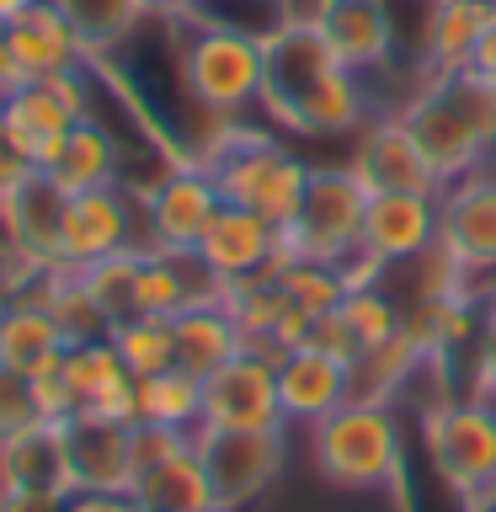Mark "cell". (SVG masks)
<instances>
[{"label":"cell","mask_w":496,"mask_h":512,"mask_svg":"<svg viewBox=\"0 0 496 512\" xmlns=\"http://www.w3.org/2000/svg\"><path fill=\"white\" fill-rule=\"evenodd\" d=\"M208 512H230V507H208Z\"/></svg>","instance_id":"681fc988"},{"label":"cell","mask_w":496,"mask_h":512,"mask_svg":"<svg viewBox=\"0 0 496 512\" xmlns=\"http://www.w3.org/2000/svg\"><path fill=\"white\" fill-rule=\"evenodd\" d=\"M352 176L368 192H443L438 171L427 166V155L416 150L411 128L400 112L368 118L358 128V155H352Z\"/></svg>","instance_id":"9a60e30c"},{"label":"cell","mask_w":496,"mask_h":512,"mask_svg":"<svg viewBox=\"0 0 496 512\" xmlns=\"http://www.w3.org/2000/svg\"><path fill=\"white\" fill-rule=\"evenodd\" d=\"M422 347L411 342L406 331H395L390 342L368 347L358 363L347 368L352 374V400H368V406H390L400 390H411V374L422 368Z\"/></svg>","instance_id":"4dcf8cb0"},{"label":"cell","mask_w":496,"mask_h":512,"mask_svg":"<svg viewBox=\"0 0 496 512\" xmlns=\"http://www.w3.org/2000/svg\"><path fill=\"white\" fill-rule=\"evenodd\" d=\"M475 395L496 400V310H486V326L475 336Z\"/></svg>","instance_id":"ab89813d"},{"label":"cell","mask_w":496,"mask_h":512,"mask_svg":"<svg viewBox=\"0 0 496 512\" xmlns=\"http://www.w3.org/2000/svg\"><path fill=\"white\" fill-rule=\"evenodd\" d=\"M107 512H144V507L134 502V491H112L107 496Z\"/></svg>","instance_id":"7dc6e473"},{"label":"cell","mask_w":496,"mask_h":512,"mask_svg":"<svg viewBox=\"0 0 496 512\" xmlns=\"http://www.w3.org/2000/svg\"><path fill=\"white\" fill-rule=\"evenodd\" d=\"M38 171H48L54 182L70 192H91V187H112L123 182V150L96 118H80L70 134H59L48 150L38 155Z\"/></svg>","instance_id":"cb8c5ba5"},{"label":"cell","mask_w":496,"mask_h":512,"mask_svg":"<svg viewBox=\"0 0 496 512\" xmlns=\"http://www.w3.org/2000/svg\"><path fill=\"white\" fill-rule=\"evenodd\" d=\"M203 427L214 432H278V368L256 352H235L203 379Z\"/></svg>","instance_id":"30bf717a"},{"label":"cell","mask_w":496,"mask_h":512,"mask_svg":"<svg viewBox=\"0 0 496 512\" xmlns=\"http://www.w3.org/2000/svg\"><path fill=\"white\" fill-rule=\"evenodd\" d=\"M438 246V192H368L363 251L384 267L416 262Z\"/></svg>","instance_id":"ac0fdd59"},{"label":"cell","mask_w":496,"mask_h":512,"mask_svg":"<svg viewBox=\"0 0 496 512\" xmlns=\"http://www.w3.org/2000/svg\"><path fill=\"white\" fill-rule=\"evenodd\" d=\"M278 246H283V230H272L262 214H251L240 203H219L198 240V262L214 272L219 288H230V283L262 278L267 262L278 256Z\"/></svg>","instance_id":"e0dca14e"},{"label":"cell","mask_w":496,"mask_h":512,"mask_svg":"<svg viewBox=\"0 0 496 512\" xmlns=\"http://www.w3.org/2000/svg\"><path fill=\"white\" fill-rule=\"evenodd\" d=\"M0 491H48V496L75 491L59 422H32L11 438H0Z\"/></svg>","instance_id":"603a6c76"},{"label":"cell","mask_w":496,"mask_h":512,"mask_svg":"<svg viewBox=\"0 0 496 512\" xmlns=\"http://www.w3.org/2000/svg\"><path fill=\"white\" fill-rule=\"evenodd\" d=\"M59 379L70 390L75 411H102V416H128L134 422V374L123 368L118 347L107 336L102 342H86V347H64Z\"/></svg>","instance_id":"7402d4cb"},{"label":"cell","mask_w":496,"mask_h":512,"mask_svg":"<svg viewBox=\"0 0 496 512\" xmlns=\"http://www.w3.org/2000/svg\"><path fill=\"white\" fill-rule=\"evenodd\" d=\"M438 246L464 278H496V176H459L438 192Z\"/></svg>","instance_id":"4fadbf2b"},{"label":"cell","mask_w":496,"mask_h":512,"mask_svg":"<svg viewBox=\"0 0 496 512\" xmlns=\"http://www.w3.org/2000/svg\"><path fill=\"white\" fill-rule=\"evenodd\" d=\"M134 422L198 432L203 427V379H192L187 368H166L155 379H134Z\"/></svg>","instance_id":"f546056e"},{"label":"cell","mask_w":496,"mask_h":512,"mask_svg":"<svg viewBox=\"0 0 496 512\" xmlns=\"http://www.w3.org/2000/svg\"><path fill=\"white\" fill-rule=\"evenodd\" d=\"M32 6H38V0H0V27H11L16 16H22V11H32Z\"/></svg>","instance_id":"bcb514c9"},{"label":"cell","mask_w":496,"mask_h":512,"mask_svg":"<svg viewBox=\"0 0 496 512\" xmlns=\"http://www.w3.org/2000/svg\"><path fill=\"white\" fill-rule=\"evenodd\" d=\"M6 43H11V59L22 80H54V75H75L80 64L91 59V48L80 43V32L70 27L54 0H38L32 11H22L16 22L6 27Z\"/></svg>","instance_id":"ffe728a7"},{"label":"cell","mask_w":496,"mask_h":512,"mask_svg":"<svg viewBox=\"0 0 496 512\" xmlns=\"http://www.w3.org/2000/svg\"><path fill=\"white\" fill-rule=\"evenodd\" d=\"M363 208H368V187L352 176V166H310L299 214L283 230V246L294 256L331 262L347 272L363 256Z\"/></svg>","instance_id":"8992f818"},{"label":"cell","mask_w":496,"mask_h":512,"mask_svg":"<svg viewBox=\"0 0 496 512\" xmlns=\"http://www.w3.org/2000/svg\"><path fill=\"white\" fill-rule=\"evenodd\" d=\"M368 118H374V112H368L363 75L331 64V70L304 91V102L294 107V118H288L283 128L288 134H358Z\"/></svg>","instance_id":"484cf974"},{"label":"cell","mask_w":496,"mask_h":512,"mask_svg":"<svg viewBox=\"0 0 496 512\" xmlns=\"http://www.w3.org/2000/svg\"><path fill=\"white\" fill-rule=\"evenodd\" d=\"M128 491H134V502L144 512H208L214 507V486H208L198 443L176 448V454H166V459L139 464V475H134Z\"/></svg>","instance_id":"d4e9b609"},{"label":"cell","mask_w":496,"mask_h":512,"mask_svg":"<svg viewBox=\"0 0 496 512\" xmlns=\"http://www.w3.org/2000/svg\"><path fill=\"white\" fill-rule=\"evenodd\" d=\"M32 422H43L38 390H32L27 374H16V368L0 363V438H11V432H22Z\"/></svg>","instance_id":"8d00e7d4"},{"label":"cell","mask_w":496,"mask_h":512,"mask_svg":"<svg viewBox=\"0 0 496 512\" xmlns=\"http://www.w3.org/2000/svg\"><path fill=\"white\" fill-rule=\"evenodd\" d=\"M310 347L331 352V358H342L347 368L363 358V342H358V331L347 326L342 304H336V310H326V315H315V326H310Z\"/></svg>","instance_id":"74e56055"},{"label":"cell","mask_w":496,"mask_h":512,"mask_svg":"<svg viewBox=\"0 0 496 512\" xmlns=\"http://www.w3.org/2000/svg\"><path fill=\"white\" fill-rule=\"evenodd\" d=\"M144 251H198V240L214 219L219 198V182L208 176L203 160H187V166L166 171L160 182L144 192Z\"/></svg>","instance_id":"9c48e42d"},{"label":"cell","mask_w":496,"mask_h":512,"mask_svg":"<svg viewBox=\"0 0 496 512\" xmlns=\"http://www.w3.org/2000/svg\"><path fill=\"white\" fill-rule=\"evenodd\" d=\"M496 16V0H432L427 11V64L432 75H464L475 43Z\"/></svg>","instance_id":"83f0119b"},{"label":"cell","mask_w":496,"mask_h":512,"mask_svg":"<svg viewBox=\"0 0 496 512\" xmlns=\"http://www.w3.org/2000/svg\"><path fill=\"white\" fill-rule=\"evenodd\" d=\"M139 256L144 251H112L102 262L80 267V283L96 299V310L107 315V326H123L139 315Z\"/></svg>","instance_id":"1f68e13d"},{"label":"cell","mask_w":496,"mask_h":512,"mask_svg":"<svg viewBox=\"0 0 496 512\" xmlns=\"http://www.w3.org/2000/svg\"><path fill=\"white\" fill-rule=\"evenodd\" d=\"M70 496H48V491H0V512H64Z\"/></svg>","instance_id":"b9f144b4"},{"label":"cell","mask_w":496,"mask_h":512,"mask_svg":"<svg viewBox=\"0 0 496 512\" xmlns=\"http://www.w3.org/2000/svg\"><path fill=\"white\" fill-rule=\"evenodd\" d=\"M310 22L320 27L331 59L342 70H379L390 64L395 54V27H390V11L384 0H315L310 6Z\"/></svg>","instance_id":"d6986e66"},{"label":"cell","mask_w":496,"mask_h":512,"mask_svg":"<svg viewBox=\"0 0 496 512\" xmlns=\"http://www.w3.org/2000/svg\"><path fill=\"white\" fill-rule=\"evenodd\" d=\"M480 299H486V304H491V310H496V278H491V288H486V294H480Z\"/></svg>","instance_id":"c3c4849f"},{"label":"cell","mask_w":496,"mask_h":512,"mask_svg":"<svg viewBox=\"0 0 496 512\" xmlns=\"http://www.w3.org/2000/svg\"><path fill=\"white\" fill-rule=\"evenodd\" d=\"M198 11V0H144V16H171V22H187Z\"/></svg>","instance_id":"f6af8a7d"},{"label":"cell","mask_w":496,"mask_h":512,"mask_svg":"<svg viewBox=\"0 0 496 512\" xmlns=\"http://www.w3.org/2000/svg\"><path fill=\"white\" fill-rule=\"evenodd\" d=\"M16 86H22V70H16L11 43H6V27H0V96H11Z\"/></svg>","instance_id":"ee69618b"},{"label":"cell","mask_w":496,"mask_h":512,"mask_svg":"<svg viewBox=\"0 0 496 512\" xmlns=\"http://www.w3.org/2000/svg\"><path fill=\"white\" fill-rule=\"evenodd\" d=\"M203 166L219 182L224 203H240V208H251V214H262L272 230H288V224H294L310 166L288 155L278 139H267V134H224L214 150L203 155Z\"/></svg>","instance_id":"3957f363"},{"label":"cell","mask_w":496,"mask_h":512,"mask_svg":"<svg viewBox=\"0 0 496 512\" xmlns=\"http://www.w3.org/2000/svg\"><path fill=\"white\" fill-rule=\"evenodd\" d=\"M171 336H176V368H187L192 379H208L214 368H224L240 352V331L219 299L182 310L171 320Z\"/></svg>","instance_id":"f1b7e54d"},{"label":"cell","mask_w":496,"mask_h":512,"mask_svg":"<svg viewBox=\"0 0 496 512\" xmlns=\"http://www.w3.org/2000/svg\"><path fill=\"white\" fill-rule=\"evenodd\" d=\"M80 118H91V96H86V75H54V80H22L11 96H0V123L38 160L59 134H70Z\"/></svg>","instance_id":"5bb4252c"},{"label":"cell","mask_w":496,"mask_h":512,"mask_svg":"<svg viewBox=\"0 0 496 512\" xmlns=\"http://www.w3.org/2000/svg\"><path fill=\"white\" fill-rule=\"evenodd\" d=\"M422 443L432 475L470 507H486L496 496V400H438L422 422Z\"/></svg>","instance_id":"277c9868"},{"label":"cell","mask_w":496,"mask_h":512,"mask_svg":"<svg viewBox=\"0 0 496 512\" xmlns=\"http://www.w3.org/2000/svg\"><path fill=\"white\" fill-rule=\"evenodd\" d=\"M64 454H70L75 491H128L139 470V422L102 411L64 416Z\"/></svg>","instance_id":"8fae6325"},{"label":"cell","mask_w":496,"mask_h":512,"mask_svg":"<svg viewBox=\"0 0 496 512\" xmlns=\"http://www.w3.org/2000/svg\"><path fill=\"white\" fill-rule=\"evenodd\" d=\"M262 75L267 54L246 32L214 27L187 16V43H182V91L214 118H235L262 102Z\"/></svg>","instance_id":"5b68a950"},{"label":"cell","mask_w":496,"mask_h":512,"mask_svg":"<svg viewBox=\"0 0 496 512\" xmlns=\"http://www.w3.org/2000/svg\"><path fill=\"white\" fill-rule=\"evenodd\" d=\"M352 400V374L342 358L320 347H299L278 363V406H283V422H299V427H315L320 416H331L336 406Z\"/></svg>","instance_id":"44dd1931"},{"label":"cell","mask_w":496,"mask_h":512,"mask_svg":"<svg viewBox=\"0 0 496 512\" xmlns=\"http://www.w3.org/2000/svg\"><path fill=\"white\" fill-rule=\"evenodd\" d=\"M283 294L299 304V310L310 315H326L342 304L347 294V272L331 267V262H310V256H294V262L283 267Z\"/></svg>","instance_id":"d590c367"},{"label":"cell","mask_w":496,"mask_h":512,"mask_svg":"<svg viewBox=\"0 0 496 512\" xmlns=\"http://www.w3.org/2000/svg\"><path fill=\"white\" fill-rule=\"evenodd\" d=\"M198 443V459L208 470V486H214V507H251L272 480L283 470V427L278 432H214V427H198L192 432Z\"/></svg>","instance_id":"ba28073f"},{"label":"cell","mask_w":496,"mask_h":512,"mask_svg":"<svg viewBox=\"0 0 496 512\" xmlns=\"http://www.w3.org/2000/svg\"><path fill=\"white\" fill-rule=\"evenodd\" d=\"M470 75H480V80H486V86H496V16L486 22V32H480V43H475Z\"/></svg>","instance_id":"7bdbcfd3"},{"label":"cell","mask_w":496,"mask_h":512,"mask_svg":"<svg viewBox=\"0 0 496 512\" xmlns=\"http://www.w3.org/2000/svg\"><path fill=\"white\" fill-rule=\"evenodd\" d=\"M54 6L70 16V27L80 32V43H86L91 54L123 43L128 32L144 22V0H54Z\"/></svg>","instance_id":"836d02e7"},{"label":"cell","mask_w":496,"mask_h":512,"mask_svg":"<svg viewBox=\"0 0 496 512\" xmlns=\"http://www.w3.org/2000/svg\"><path fill=\"white\" fill-rule=\"evenodd\" d=\"M107 342L118 347V358L134 379H155L166 368H176V336H171V320H160V315L123 320V326H112Z\"/></svg>","instance_id":"d6a6232c"},{"label":"cell","mask_w":496,"mask_h":512,"mask_svg":"<svg viewBox=\"0 0 496 512\" xmlns=\"http://www.w3.org/2000/svg\"><path fill=\"white\" fill-rule=\"evenodd\" d=\"M64 331L54 326V315L43 304L27 299H0V363L16 368V374L38 379L48 368H59L64 358Z\"/></svg>","instance_id":"4316f807"},{"label":"cell","mask_w":496,"mask_h":512,"mask_svg":"<svg viewBox=\"0 0 496 512\" xmlns=\"http://www.w3.org/2000/svg\"><path fill=\"white\" fill-rule=\"evenodd\" d=\"M64 192L48 171H32L22 187L0 203V230H6V256H11V278H22L32 267H59V235H64Z\"/></svg>","instance_id":"7c38bea8"},{"label":"cell","mask_w":496,"mask_h":512,"mask_svg":"<svg viewBox=\"0 0 496 512\" xmlns=\"http://www.w3.org/2000/svg\"><path fill=\"white\" fill-rule=\"evenodd\" d=\"M342 315H347V326L358 331L363 352H368V347H379V342H390V336L400 331V320H406V310H400V304L384 294L379 283L347 288V294H342Z\"/></svg>","instance_id":"e575fe53"},{"label":"cell","mask_w":496,"mask_h":512,"mask_svg":"<svg viewBox=\"0 0 496 512\" xmlns=\"http://www.w3.org/2000/svg\"><path fill=\"white\" fill-rule=\"evenodd\" d=\"M32 171H38V160H32V150H27V144L11 134L6 123H0V203H6V198H11V192L27 182Z\"/></svg>","instance_id":"f35d334b"},{"label":"cell","mask_w":496,"mask_h":512,"mask_svg":"<svg viewBox=\"0 0 496 512\" xmlns=\"http://www.w3.org/2000/svg\"><path fill=\"white\" fill-rule=\"evenodd\" d=\"M310 326H315V315L299 310L294 299H283L278 320H272V342H278L283 352H299V347H310Z\"/></svg>","instance_id":"60d3db41"},{"label":"cell","mask_w":496,"mask_h":512,"mask_svg":"<svg viewBox=\"0 0 496 512\" xmlns=\"http://www.w3.org/2000/svg\"><path fill=\"white\" fill-rule=\"evenodd\" d=\"M416 150L438 171V182L480 171V160L496 150V91L480 75H432L422 91L400 107Z\"/></svg>","instance_id":"6da1fadb"},{"label":"cell","mask_w":496,"mask_h":512,"mask_svg":"<svg viewBox=\"0 0 496 512\" xmlns=\"http://www.w3.org/2000/svg\"><path fill=\"white\" fill-rule=\"evenodd\" d=\"M112 251H144V203L123 182L75 192L64 203V235H59V267H91Z\"/></svg>","instance_id":"52a82bcc"},{"label":"cell","mask_w":496,"mask_h":512,"mask_svg":"<svg viewBox=\"0 0 496 512\" xmlns=\"http://www.w3.org/2000/svg\"><path fill=\"white\" fill-rule=\"evenodd\" d=\"M310 459L315 470L342 491H374L400 480V427L390 406H368V400H347L331 416L310 427Z\"/></svg>","instance_id":"7a4b0ae2"},{"label":"cell","mask_w":496,"mask_h":512,"mask_svg":"<svg viewBox=\"0 0 496 512\" xmlns=\"http://www.w3.org/2000/svg\"><path fill=\"white\" fill-rule=\"evenodd\" d=\"M267 54V75H262V107L272 123H288L294 118V107L304 102V91L315 86L320 75L331 70V48L326 38H320V27L310 22V16H294L283 32H272V38L262 43Z\"/></svg>","instance_id":"2e32d148"}]
</instances>
